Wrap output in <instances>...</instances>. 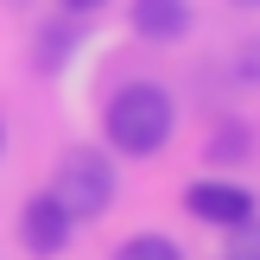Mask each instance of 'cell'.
<instances>
[{"instance_id":"9","label":"cell","mask_w":260,"mask_h":260,"mask_svg":"<svg viewBox=\"0 0 260 260\" xmlns=\"http://www.w3.org/2000/svg\"><path fill=\"white\" fill-rule=\"evenodd\" d=\"M229 260H260V216L235 229V241H229Z\"/></svg>"},{"instance_id":"4","label":"cell","mask_w":260,"mask_h":260,"mask_svg":"<svg viewBox=\"0 0 260 260\" xmlns=\"http://www.w3.org/2000/svg\"><path fill=\"white\" fill-rule=\"evenodd\" d=\"M19 241H25V254L51 260V254H63V248L76 241V216L63 210L51 190H38V197L19 203Z\"/></svg>"},{"instance_id":"3","label":"cell","mask_w":260,"mask_h":260,"mask_svg":"<svg viewBox=\"0 0 260 260\" xmlns=\"http://www.w3.org/2000/svg\"><path fill=\"white\" fill-rule=\"evenodd\" d=\"M184 210L197 216V222L229 229V235H235L241 222H254V190L235 184V178H197V184L184 190Z\"/></svg>"},{"instance_id":"6","label":"cell","mask_w":260,"mask_h":260,"mask_svg":"<svg viewBox=\"0 0 260 260\" xmlns=\"http://www.w3.org/2000/svg\"><path fill=\"white\" fill-rule=\"evenodd\" d=\"M76 38H83V25H76L70 13H63V19H51L45 32H38V51H32V63H38V70L51 76V70H57V63H63V57L76 51Z\"/></svg>"},{"instance_id":"8","label":"cell","mask_w":260,"mask_h":260,"mask_svg":"<svg viewBox=\"0 0 260 260\" xmlns=\"http://www.w3.org/2000/svg\"><path fill=\"white\" fill-rule=\"evenodd\" d=\"M229 76L248 83V89H260V45H241L235 57H229Z\"/></svg>"},{"instance_id":"11","label":"cell","mask_w":260,"mask_h":260,"mask_svg":"<svg viewBox=\"0 0 260 260\" xmlns=\"http://www.w3.org/2000/svg\"><path fill=\"white\" fill-rule=\"evenodd\" d=\"M235 7H241V13H260V0H235Z\"/></svg>"},{"instance_id":"2","label":"cell","mask_w":260,"mask_h":260,"mask_svg":"<svg viewBox=\"0 0 260 260\" xmlns=\"http://www.w3.org/2000/svg\"><path fill=\"white\" fill-rule=\"evenodd\" d=\"M51 197H57L76 222H95V216L114 203V165H108V152H95V146H70V152L57 159Z\"/></svg>"},{"instance_id":"1","label":"cell","mask_w":260,"mask_h":260,"mask_svg":"<svg viewBox=\"0 0 260 260\" xmlns=\"http://www.w3.org/2000/svg\"><path fill=\"white\" fill-rule=\"evenodd\" d=\"M172 127H178V108H172V95H165L159 83L114 89L108 114H102V134H108V146L121 152V159H152V152L172 140Z\"/></svg>"},{"instance_id":"5","label":"cell","mask_w":260,"mask_h":260,"mask_svg":"<svg viewBox=\"0 0 260 260\" xmlns=\"http://www.w3.org/2000/svg\"><path fill=\"white\" fill-rule=\"evenodd\" d=\"M190 0H134L127 7V25H134V38H146V45H178V38L190 32Z\"/></svg>"},{"instance_id":"7","label":"cell","mask_w":260,"mask_h":260,"mask_svg":"<svg viewBox=\"0 0 260 260\" xmlns=\"http://www.w3.org/2000/svg\"><path fill=\"white\" fill-rule=\"evenodd\" d=\"M114 260H184V254H178V241H165V235H134V241L114 248Z\"/></svg>"},{"instance_id":"12","label":"cell","mask_w":260,"mask_h":260,"mask_svg":"<svg viewBox=\"0 0 260 260\" xmlns=\"http://www.w3.org/2000/svg\"><path fill=\"white\" fill-rule=\"evenodd\" d=\"M0 152H7V121H0Z\"/></svg>"},{"instance_id":"10","label":"cell","mask_w":260,"mask_h":260,"mask_svg":"<svg viewBox=\"0 0 260 260\" xmlns=\"http://www.w3.org/2000/svg\"><path fill=\"white\" fill-rule=\"evenodd\" d=\"M63 13H70V19H83V13H95V7H108V0H57Z\"/></svg>"}]
</instances>
